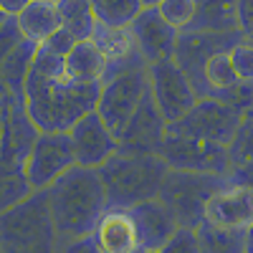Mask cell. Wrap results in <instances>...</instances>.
<instances>
[{
  "label": "cell",
  "instance_id": "obj_28",
  "mask_svg": "<svg viewBox=\"0 0 253 253\" xmlns=\"http://www.w3.org/2000/svg\"><path fill=\"white\" fill-rule=\"evenodd\" d=\"M230 152V167L233 165H243V162H253V107H248L241 117V124L228 144Z\"/></svg>",
  "mask_w": 253,
  "mask_h": 253
},
{
  "label": "cell",
  "instance_id": "obj_15",
  "mask_svg": "<svg viewBox=\"0 0 253 253\" xmlns=\"http://www.w3.org/2000/svg\"><path fill=\"white\" fill-rule=\"evenodd\" d=\"M165 129H167V119L162 117L157 107L152 89H147L137 112L126 124L124 134L119 137V147L122 150H134V152H157L160 142L165 137Z\"/></svg>",
  "mask_w": 253,
  "mask_h": 253
},
{
  "label": "cell",
  "instance_id": "obj_16",
  "mask_svg": "<svg viewBox=\"0 0 253 253\" xmlns=\"http://www.w3.org/2000/svg\"><path fill=\"white\" fill-rule=\"evenodd\" d=\"M139 233V251H165L167 241L180 228L175 213L165 200L150 198L129 208Z\"/></svg>",
  "mask_w": 253,
  "mask_h": 253
},
{
  "label": "cell",
  "instance_id": "obj_4",
  "mask_svg": "<svg viewBox=\"0 0 253 253\" xmlns=\"http://www.w3.org/2000/svg\"><path fill=\"white\" fill-rule=\"evenodd\" d=\"M58 230L51 215L48 187L31 190L15 205L0 210V251H56Z\"/></svg>",
  "mask_w": 253,
  "mask_h": 253
},
{
  "label": "cell",
  "instance_id": "obj_6",
  "mask_svg": "<svg viewBox=\"0 0 253 253\" xmlns=\"http://www.w3.org/2000/svg\"><path fill=\"white\" fill-rule=\"evenodd\" d=\"M147 89H150V66L129 69L101 81L96 112L101 114V119L107 122V126L117 137L124 134L126 124L137 112Z\"/></svg>",
  "mask_w": 253,
  "mask_h": 253
},
{
  "label": "cell",
  "instance_id": "obj_41",
  "mask_svg": "<svg viewBox=\"0 0 253 253\" xmlns=\"http://www.w3.org/2000/svg\"><path fill=\"white\" fill-rule=\"evenodd\" d=\"M5 99H8V96H0V107H3V104H5Z\"/></svg>",
  "mask_w": 253,
  "mask_h": 253
},
{
  "label": "cell",
  "instance_id": "obj_21",
  "mask_svg": "<svg viewBox=\"0 0 253 253\" xmlns=\"http://www.w3.org/2000/svg\"><path fill=\"white\" fill-rule=\"evenodd\" d=\"M190 31H241L238 28V0H195V15Z\"/></svg>",
  "mask_w": 253,
  "mask_h": 253
},
{
  "label": "cell",
  "instance_id": "obj_39",
  "mask_svg": "<svg viewBox=\"0 0 253 253\" xmlns=\"http://www.w3.org/2000/svg\"><path fill=\"white\" fill-rule=\"evenodd\" d=\"M3 126H5V104L0 107V137H3Z\"/></svg>",
  "mask_w": 253,
  "mask_h": 253
},
{
  "label": "cell",
  "instance_id": "obj_29",
  "mask_svg": "<svg viewBox=\"0 0 253 253\" xmlns=\"http://www.w3.org/2000/svg\"><path fill=\"white\" fill-rule=\"evenodd\" d=\"M160 15L177 31H185L190 23H193L195 15V0H162L157 5Z\"/></svg>",
  "mask_w": 253,
  "mask_h": 253
},
{
  "label": "cell",
  "instance_id": "obj_11",
  "mask_svg": "<svg viewBox=\"0 0 253 253\" xmlns=\"http://www.w3.org/2000/svg\"><path fill=\"white\" fill-rule=\"evenodd\" d=\"M150 89L167 124L180 119L198 101L193 84L185 76V71L177 66L175 58L150 63Z\"/></svg>",
  "mask_w": 253,
  "mask_h": 253
},
{
  "label": "cell",
  "instance_id": "obj_2",
  "mask_svg": "<svg viewBox=\"0 0 253 253\" xmlns=\"http://www.w3.org/2000/svg\"><path fill=\"white\" fill-rule=\"evenodd\" d=\"M51 215L58 230V248L94 233L101 213L109 208L101 175L96 167L74 165L48 185Z\"/></svg>",
  "mask_w": 253,
  "mask_h": 253
},
{
  "label": "cell",
  "instance_id": "obj_34",
  "mask_svg": "<svg viewBox=\"0 0 253 253\" xmlns=\"http://www.w3.org/2000/svg\"><path fill=\"white\" fill-rule=\"evenodd\" d=\"M238 28L248 41H253V0H238Z\"/></svg>",
  "mask_w": 253,
  "mask_h": 253
},
{
  "label": "cell",
  "instance_id": "obj_24",
  "mask_svg": "<svg viewBox=\"0 0 253 253\" xmlns=\"http://www.w3.org/2000/svg\"><path fill=\"white\" fill-rule=\"evenodd\" d=\"M91 41L99 46V51L107 56L109 61L126 58V56H132V53L137 51L132 28H114V26L96 23V28H94V33H91Z\"/></svg>",
  "mask_w": 253,
  "mask_h": 253
},
{
  "label": "cell",
  "instance_id": "obj_13",
  "mask_svg": "<svg viewBox=\"0 0 253 253\" xmlns=\"http://www.w3.org/2000/svg\"><path fill=\"white\" fill-rule=\"evenodd\" d=\"M205 220L233 230H248L253 225V187L225 182L205 203Z\"/></svg>",
  "mask_w": 253,
  "mask_h": 253
},
{
  "label": "cell",
  "instance_id": "obj_33",
  "mask_svg": "<svg viewBox=\"0 0 253 253\" xmlns=\"http://www.w3.org/2000/svg\"><path fill=\"white\" fill-rule=\"evenodd\" d=\"M76 36L71 33V31H66V28H58V31H53L46 41H43V43H41V46H43V48H48V51H53V53H61V56H66L74 46H76Z\"/></svg>",
  "mask_w": 253,
  "mask_h": 253
},
{
  "label": "cell",
  "instance_id": "obj_38",
  "mask_svg": "<svg viewBox=\"0 0 253 253\" xmlns=\"http://www.w3.org/2000/svg\"><path fill=\"white\" fill-rule=\"evenodd\" d=\"M139 3H142V8H157L162 0H139Z\"/></svg>",
  "mask_w": 253,
  "mask_h": 253
},
{
  "label": "cell",
  "instance_id": "obj_23",
  "mask_svg": "<svg viewBox=\"0 0 253 253\" xmlns=\"http://www.w3.org/2000/svg\"><path fill=\"white\" fill-rule=\"evenodd\" d=\"M198 238H200V251H210V253L246 251V230L223 228V225L208 223V220L198 225Z\"/></svg>",
  "mask_w": 253,
  "mask_h": 253
},
{
  "label": "cell",
  "instance_id": "obj_10",
  "mask_svg": "<svg viewBox=\"0 0 253 253\" xmlns=\"http://www.w3.org/2000/svg\"><path fill=\"white\" fill-rule=\"evenodd\" d=\"M74 165L76 155L69 132H41L26 160V177L33 190H41Z\"/></svg>",
  "mask_w": 253,
  "mask_h": 253
},
{
  "label": "cell",
  "instance_id": "obj_12",
  "mask_svg": "<svg viewBox=\"0 0 253 253\" xmlns=\"http://www.w3.org/2000/svg\"><path fill=\"white\" fill-rule=\"evenodd\" d=\"M69 134L74 144L76 165H84V167H96L99 170L119 150V137L107 126V122L101 119L96 109L84 114L69 129Z\"/></svg>",
  "mask_w": 253,
  "mask_h": 253
},
{
  "label": "cell",
  "instance_id": "obj_19",
  "mask_svg": "<svg viewBox=\"0 0 253 253\" xmlns=\"http://www.w3.org/2000/svg\"><path fill=\"white\" fill-rule=\"evenodd\" d=\"M38 46L41 43H36V41H31V38H20V43L3 61V66H0V84L5 86L8 96L23 101L26 81H28L31 66H33V61H36Z\"/></svg>",
  "mask_w": 253,
  "mask_h": 253
},
{
  "label": "cell",
  "instance_id": "obj_32",
  "mask_svg": "<svg viewBox=\"0 0 253 253\" xmlns=\"http://www.w3.org/2000/svg\"><path fill=\"white\" fill-rule=\"evenodd\" d=\"M20 38H23V33L18 28V20L8 18L5 23L0 26V66H3V61L8 58V53L20 43ZM0 86H3V84H0Z\"/></svg>",
  "mask_w": 253,
  "mask_h": 253
},
{
  "label": "cell",
  "instance_id": "obj_30",
  "mask_svg": "<svg viewBox=\"0 0 253 253\" xmlns=\"http://www.w3.org/2000/svg\"><path fill=\"white\" fill-rule=\"evenodd\" d=\"M230 58H233V69H236L238 79L253 84V41H248V38L238 41L230 48Z\"/></svg>",
  "mask_w": 253,
  "mask_h": 253
},
{
  "label": "cell",
  "instance_id": "obj_27",
  "mask_svg": "<svg viewBox=\"0 0 253 253\" xmlns=\"http://www.w3.org/2000/svg\"><path fill=\"white\" fill-rule=\"evenodd\" d=\"M203 76H205V84H208V96L213 91H220V89H228L238 84V74L233 69V58H230V51H218L213 56H208L205 66H203Z\"/></svg>",
  "mask_w": 253,
  "mask_h": 253
},
{
  "label": "cell",
  "instance_id": "obj_18",
  "mask_svg": "<svg viewBox=\"0 0 253 253\" xmlns=\"http://www.w3.org/2000/svg\"><path fill=\"white\" fill-rule=\"evenodd\" d=\"M109 58L99 51L91 38L76 41V46L63 56V69L66 76L76 84H101L107 76Z\"/></svg>",
  "mask_w": 253,
  "mask_h": 253
},
{
  "label": "cell",
  "instance_id": "obj_22",
  "mask_svg": "<svg viewBox=\"0 0 253 253\" xmlns=\"http://www.w3.org/2000/svg\"><path fill=\"white\" fill-rule=\"evenodd\" d=\"M58 5V15H61V26L71 31L79 41L91 38L94 28H96V15H94V5L91 0H56Z\"/></svg>",
  "mask_w": 253,
  "mask_h": 253
},
{
  "label": "cell",
  "instance_id": "obj_1",
  "mask_svg": "<svg viewBox=\"0 0 253 253\" xmlns=\"http://www.w3.org/2000/svg\"><path fill=\"white\" fill-rule=\"evenodd\" d=\"M101 84H76L66 76L63 56L38 46L31 66L23 104L41 132H69L91 109H96Z\"/></svg>",
  "mask_w": 253,
  "mask_h": 253
},
{
  "label": "cell",
  "instance_id": "obj_3",
  "mask_svg": "<svg viewBox=\"0 0 253 253\" xmlns=\"http://www.w3.org/2000/svg\"><path fill=\"white\" fill-rule=\"evenodd\" d=\"M167 162L160 152L119 150L99 167V175L107 190L109 205L132 208L142 200L160 195L162 180L167 175Z\"/></svg>",
  "mask_w": 253,
  "mask_h": 253
},
{
  "label": "cell",
  "instance_id": "obj_37",
  "mask_svg": "<svg viewBox=\"0 0 253 253\" xmlns=\"http://www.w3.org/2000/svg\"><path fill=\"white\" fill-rule=\"evenodd\" d=\"M246 251H248V253H253V225L246 230Z\"/></svg>",
  "mask_w": 253,
  "mask_h": 253
},
{
  "label": "cell",
  "instance_id": "obj_5",
  "mask_svg": "<svg viewBox=\"0 0 253 253\" xmlns=\"http://www.w3.org/2000/svg\"><path fill=\"white\" fill-rule=\"evenodd\" d=\"M230 182L228 175H213V172H193V170H167L160 200L170 205L180 225L198 228L205 220V203L218 187Z\"/></svg>",
  "mask_w": 253,
  "mask_h": 253
},
{
  "label": "cell",
  "instance_id": "obj_25",
  "mask_svg": "<svg viewBox=\"0 0 253 253\" xmlns=\"http://www.w3.org/2000/svg\"><path fill=\"white\" fill-rule=\"evenodd\" d=\"M31 182L26 177V167L0 157V210L15 205L31 193Z\"/></svg>",
  "mask_w": 253,
  "mask_h": 253
},
{
  "label": "cell",
  "instance_id": "obj_14",
  "mask_svg": "<svg viewBox=\"0 0 253 253\" xmlns=\"http://www.w3.org/2000/svg\"><path fill=\"white\" fill-rule=\"evenodd\" d=\"M129 28L134 36L137 51L144 56L147 63H157L175 56V43L180 31L167 23L157 8H142V13L134 18Z\"/></svg>",
  "mask_w": 253,
  "mask_h": 253
},
{
  "label": "cell",
  "instance_id": "obj_31",
  "mask_svg": "<svg viewBox=\"0 0 253 253\" xmlns=\"http://www.w3.org/2000/svg\"><path fill=\"white\" fill-rule=\"evenodd\" d=\"M165 251H200V238H198V228H187V225H180L172 238L167 241Z\"/></svg>",
  "mask_w": 253,
  "mask_h": 253
},
{
  "label": "cell",
  "instance_id": "obj_35",
  "mask_svg": "<svg viewBox=\"0 0 253 253\" xmlns=\"http://www.w3.org/2000/svg\"><path fill=\"white\" fill-rule=\"evenodd\" d=\"M230 182H238V185H248L253 187V162H243V165H233L228 172Z\"/></svg>",
  "mask_w": 253,
  "mask_h": 253
},
{
  "label": "cell",
  "instance_id": "obj_36",
  "mask_svg": "<svg viewBox=\"0 0 253 253\" xmlns=\"http://www.w3.org/2000/svg\"><path fill=\"white\" fill-rule=\"evenodd\" d=\"M28 3H31V0H0V10H3L8 18H15Z\"/></svg>",
  "mask_w": 253,
  "mask_h": 253
},
{
  "label": "cell",
  "instance_id": "obj_8",
  "mask_svg": "<svg viewBox=\"0 0 253 253\" xmlns=\"http://www.w3.org/2000/svg\"><path fill=\"white\" fill-rule=\"evenodd\" d=\"M246 36L241 31H223V33H210V31H180L177 33V43H175V61L177 66L185 71V76L190 79L193 89L200 96H208V84L203 76V66L208 56H213L218 51H230L238 41H243Z\"/></svg>",
  "mask_w": 253,
  "mask_h": 253
},
{
  "label": "cell",
  "instance_id": "obj_7",
  "mask_svg": "<svg viewBox=\"0 0 253 253\" xmlns=\"http://www.w3.org/2000/svg\"><path fill=\"white\" fill-rule=\"evenodd\" d=\"M157 152L172 170H193V172H213V175L230 172L228 144H220L213 139L165 129V137L160 142Z\"/></svg>",
  "mask_w": 253,
  "mask_h": 253
},
{
  "label": "cell",
  "instance_id": "obj_9",
  "mask_svg": "<svg viewBox=\"0 0 253 253\" xmlns=\"http://www.w3.org/2000/svg\"><path fill=\"white\" fill-rule=\"evenodd\" d=\"M241 117H243V112L230 107V104H225L215 96H200L180 119L167 124V129L203 137V139H213L220 144H230V139H233L238 124H241Z\"/></svg>",
  "mask_w": 253,
  "mask_h": 253
},
{
  "label": "cell",
  "instance_id": "obj_26",
  "mask_svg": "<svg viewBox=\"0 0 253 253\" xmlns=\"http://www.w3.org/2000/svg\"><path fill=\"white\" fill-rule=\"evenodd\" d=\"M91 5L99 23L114 28H129L134 18L142 13L139 0H91Z\"/></svg>",
  "mask_w": 253,
  "mask_h": 253
},
{
  "label": "cell",
  "instance_id": "obj_20",
  "mask_svg": "<svg viewBox=\"0 0 253 253\" xmlns=\"http://www.w3.org/2000/svg\"><path fill=\"white\" fill-rule=\"evenodd\" d=\"M18 28L23 33V38H31L36 43L43 41L61 28V15L56 0H31V3L15 15Z\"/></svg>",
  "mask_w": 253,
  "mask_h": 253
},
{
  "label": "cell",
  "instance_id": "obj_40",
  "mask_svg": "<svg viewBox=\"0 0 253 253\" xmlns=\"http://www.w3.org/2000/svg\"><path fill=\"white\" fill-rule=\"evenodd\" d=\"M5 20H8V15H5L3 10H0V26H3V23H5Z\"/></svg>",
  "mask_w": 253,
  "mask_h": 253
},
{
  "label": "cell",
  "instance_id": "obj_17",
  "mask_svg": "<svg viewBox=\"0 0 253 253\" xmlns=\"http://www.w3.org/2000/svg\"><path fill=\"white\" fill-rule=\"evenodd\" d=\"M96 248L104 253H132L139 251V233L129 208L109 205L101 213L99 223L94 225Z\"/></svg>",
  "mask_w": 253,
  "mask_h": 253
}]
</instances>
